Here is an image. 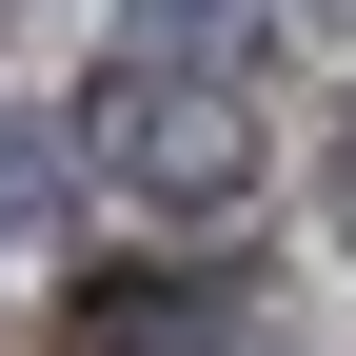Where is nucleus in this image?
Masks as SVG:
<instances>
[{
  "mask_svg": "<svg viewBox=\"0 0 356 356\" xmlns=\"http://www.w3.org/2000/svg\"><path fill=\"white\" fill-rule=\"evenodd\" d=\"M40 218H60V139H40V119H0V238H40Z\"/></svg>",
  "mask_w": 356,
  "mask_h": 356,
  "instance_id": "obj_3",
  "label": "nucleus"
},
{
  "mask_svg": "<svg viewBox=\"0 0 356 356\" xmlns=\"http://www.w3.org/2000/svg\"><path fill=\"white\" fill-rule=\"evenodd\" d=\"M257 0H139V60H178V40H238Z\"/></svg>",
  "mask_w": 356,
  "mask_h": 356,
  "instance_id": "obj_4",
  "label": "nucleus"
},
{
  "mask_svg": "<svg viewBox=\"0 0 356 356\" xmlns=\"http://www.w3.org/2000/svg\"><path fill=\"white\" fill-rule=\"evenodd\" d=\"M99 159L139 178V198H238L257 119L218 99V79H159V60H139V99H99Z\"/></svg>",
  "mask_w": 356,
  "mask_h": 356,
  "instance_id": "obj_1",
  "label": "nucleus"
},
{
  "mask_svg": "<svg viewBox=\"0 0 356 356\" xmlns=\"http://www.w3.org/2000/svg\"><path fill=\"white\" fill-rule=\"evenodd\" d=\"M60 356H218V297H178V277H159V297H99Z\"/></svg>",
  "mask_w": 356,
  "mask_h": 356,
  "instance_id": "obj_2",
  "label": "nucleus"
},
{
  "mask_svg": "<svg viewBox=\"0 0 356 356\" xmlns=\"http://www.w3.org/2000/svg\"><path fill=\"white\" fill-rule=\"evenodd\" d=\"M337 198H356V139H337Z\"/></svg>",
  "mask_w": 356,
  "mask_h": 356,
  "instance_id": "obj_5",
  "label": "nucleus"
}]
</instances>
